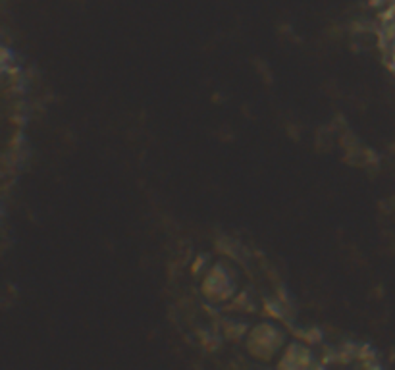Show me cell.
Wrapping results in <instances>:
<instances>
[{
    "mask_svg": "<svg viewBox=\"0 0 395 370\" xmlns=\"http://www.w3.org/2000/svg\"><path fill=\"white\" fill-rule=\"evenodd\" d=\"M285 343V333L274 322H260L247 333L245 349L257 361H272L276 351Z\"/></svg>",
    "mask_w": 395,
    "mask_h": 370,
    "instance_id": "1",
    "label": "cell"
},
{
    "mask_svg": "<svg viewBox=\"0 0 395 370\" xmlns=\"http://www.w3.org/2000/svg\"><path fill=\"white\" fill-rule=\"evenodd\" d=\"M202 297L211 305H220L235 297V286L231 282V272L228 260H218L212 264L211 270L204 274L201 284Z\"/></svg>",
    "mask_w": 395,
    "mask_h": 370,
    "instance_id": "2",
    "label": "cell"
},
{
    "mask_svg": "<svg viewBox=\"0 0 395 370\" xmlns=\"http://www.w3.org/2000/svg\"><path fill=\"white\" fill-rule=\"evenodd\" d=\"M278 369H309V367H318L313 362V353L307 347V343L297 342L289 343L287 349L282 355V359L276 362Z\"/></svg>",
    "mask_w": 395,
    "mask_h": 370,
    "instance_id": "3",
    "label": "cell"
},
{
    "mask_svg": "<svg viewBox=\"0 0 395 370\" xmlns=\"http://www.w3.org/2000/svg\"><path fill=\"white\" fill-rule=\"evenodd\" d=\"M220 332L224 340H228V342H239V340L247 338L249 326L243 322H222Z\"/></svg>",
    "mask_w": 395,
    "mask_h": 370,
    "instance_id": "4",
    "label": "cell"
},
{
    "mask_svg": "<svg viewBox=\"0 0 395 370\" xmlns=\"http://www.w3.org/2000/svg\"><path fill=\"white\" fill-rule=\"evenodd\" d=\"M295 338L299 340V342L307 343V345H314V343H320L322 342V332L318 328H307V330H297L295 332Z\"/></svg>",
    "mask_w": 395,
    "mask_h": 370,
    "instance_id": "5",
    "label": "cell"
},
{
    "mask_svg": "<svg viewBox=\"0 0 395 370\" xmlns=\"http://www.w3.org/2000/svg\"><path fill=\"white\" fill-rule=\"evenodd\" d=\"M204 260H206V257L204 255H199V257H195L193 264H191V274H199V269H202L204 266Z\"/></svg>",
    "mask_w": 395,
    "mask_h": 370,
    "instance_id": "6",
    "label": "cell"
}]
</instances>
